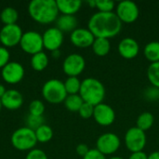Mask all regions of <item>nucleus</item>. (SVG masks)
Listing matches in <instances>:
<instances>
[{
	"instance_id": "f03ea898",
	"label": "nucleus",
	"mask_w": 159,
	"mask_h": 159,
	"mask_svg": "<svg viewBox=\"0 0 159 159\" xmlns=\"http://www.w3.org/2000/svg\"><path fill=\"white\" fill-rule=\"evenodd\" d=\"M31 18L40 24H50L59 17L56 0H32L28 5Z\"/></svg>"
},
{
	"instance_id": "f8f14e48",
	"label": "nucleus",
	"mask_w": 159,
	"mask_h": 159,
	"mask_svg": "<svg viewBox=\"0 0 159 159\" xmlns=\"http://www.w3.org/2000/svg\"><path fill=\"white\" fill-rule=\"evenodd\" d=\"M24 74L25 71L22 64L18 61H9L1 69V75L3 80L11 85L20 82L24 76Z\"/></svg>"
},
{
	"instance_id": "4468645a",
	"label": "nucleus",
	"mask_w": 159,
	"mask_h": 159,
	"mask_svg": "<svg viewBox=\"0 0 159 159\" xmlns=\"http://www.w3.org/2000/svg\"><path fill=\"white\" fill-rule=\"evenodd\" d=\"M44 48L49 51L59 50L63 43V33L57 27H51L42 34Z\"/></svg>"
},
{
	"instance_id": "7ed1b4c3",
	"label": "nucleus",
	"mask_w": 159,
	"mask_h": 159,
	"mask_svg": "<svg viewBox=\"0 0 159 159\" xmlns=\"http://www.w3.org/2000/svg\"><path fill=\"white\" fill-rule=\"evenodd\" d=\"M79 95L84 102L96 106L102 102L105 97L104 85L97 78L88 77L81 81Z\"/></svg>"
},
{
	"instance_id": "6ab92c4d",
	"label": "nucleus",
	"mask_w": 159,
	"mask_h": 159,
	"mask_svg": "<svg viewBox=\"0 0 159 159\" xmlns=\"http://www.w3.org/2000/svg\"><path fill=\"white\" fill-rule=\"evenodd\" d=\"M59 12L62 15H74L81 7L80 0H56Z\"/></svg>"
},
{
	"instance_id": "39448f33",
	"label": "nucleus",
	"mask_w": 159,
	"mask_h": 159,
	"mask_svg": "<svg viewBox=\"0 0 159 159\" xmlns=\"http://www.w3.org/2000/svg\"><path fill=\"white\" fill-rule=\"evenodd\" d=\"M67 95L64 83L59 79H49L43 85L42 96L47 102L52 104L63 102Z\"/></svg>"
},
{
	"instance_id": "37998d69",
	"label": "nucleus",
	"mask_w": 159,
	"mask_h": 159,
	"mask_svg": "<svg viewBox=\"0 0 159 159\" xmlns=\"http://www.w3.org/2000/svg\"><path fill=\"white\" fill-rule=\"evenodd\" d=\"M109 159H124V158L119 157H111V158H109Z\"/></svg>"
},
{
	"instance_id": "c9c22d12",
	"label": "nucleus",
	"mask_w": 159,
	"mask_h": 159,
	"mask_svg": "<svg viewBox=\"0 0 159 159\" xmlns=\"http://www.w3.org/2000/svg\"><path fill=\"white\" fill-rule=\"evenodd\" d=\"M83 159H106V157L97 149H90Z\"/></svg>"
},
{
	"instance_id": "b1692460",
	"label": "nucleus",
	"mask_w": 159,
	"mask_h": 159,
	"mask_svg": "<svg viewBox=\"0 0 159 159\" xmlns=\"http://www.w3.org/2000/svg\"><path fill=\"white\" fill-rule=\"evenodd\" d=\"M18 18H19L18 11L11 7H5L0 14V19L1 21L4 23V25L15 24L18 20Z\"/></svg>"
},
{
	"instance_id": "2f4dec72",
	"label": "nucleus",
	"mask_w": 159,
	"mask_h": 159,
	"mask_svg": "<svg viewBox=\"0 0 159 159\" xmlns=\"http://www.w3.org/2000/svg\"><path fill=\"white\" fill-rule=\"evenodd\" d=\"M93 113H94V106L89 103H87V102H84L78 111L79 116L84 119H89V118L92 117Z\"/></svg>"
},
{
	"instance_id": "bb28decb",
	"label": "nucleus",
	"mask_w": 159,
	"mask_h": 159,
	"mask_svg": "<svg viewBox=\"0 0 159 159\" xmlns=\"http://www.w3.org/2000/svg\"><path fill=\"white\" fill-rule=\"evenodd\" d=\"M64 87L68 95L79 94L81 88V81L76 76H69L64 82Z\"/></svg>"
},
{
	"instance_id": "58836bf2",
	"label": "nucleus",
	"mask_w": 159,
	"mask_h": 159,
	"mask_svg": "<svg viewBox=\"0 0 159 159\" xmlns=\"http://www.w3.org/2000/svg\"><path fill=\"white\" fill-rule=\"evenodd\" d=\"M148 159H159V151H156L151 153L148 156Z\"/></svg>"
},
{
	"instance_id": "1a4fd4ad",
	"label": "nucleus",
	"mask_w": 159,
	"mask_h": 159,
	"mask_svg": "<svg viewBox=\"0 0 159 159\" xmlns=\"http://www.w3.org/2000/svg\"><path fill=\"white\" fill-rule=\"evenodd\" d=\"M23 32L17 23L4 25L0 30V42L5 48H12L20 44Z\"/></svg>"
},
{
	"instance_id": "aec40b11",
	"label": "nucleus",
	"mask_w": 159,
	"mask_h": 159,
	"mask_svg": "<svg viewBox=\"0 0 159 159\" xmlns=\"http://www.w3.org/2000/svg\"><path fill=\"white\" fill-rule=\"evenodd\" d=\"M93 52L100 57L106 56L111 49V44L109 39L106 38H95L92 44Z\"/></svg>"
},
{
	"instance_id": "2eb2a0df",
	"label": "nucleus",
	"mask_w": 159,
	"mask_h": 159,
	"mask_svg": "<svg viewBox=\"0 0 159 159\" xmlns=\"http://www.w3.org/2000/svg\"><path fill=\"white\" fill-rule=\"evenodd\" d=\"M70 40L75 47L85 48L92 47V44L95 40V36L92 33L86 28H76L71 33Z\"/></svg>"
},
{
	"instance_id": "a19ab883",
	"label": "nucleus",
	"mask_w": 159,
	"mask_h": 159,
	"mask_svg": "<svg viewBox=\"0 0 159 159\" xmlns=\"http://www.w3.org/2000/svg\"><path fill=\"white\" fill-rule=\"evenodd\" d=\"M60 55H61V53H60V50H55V51H52V56H53L54 58H59V57H60Z\"/></svg>"
},
{
	"instance_id": "ea45409f",
	"label": "nucleus",
	"mask_w": 159,
	"mask_h": 159,
	"mask_svg": "<svg viewBox=\"0 0 159 159\" xmlns=\"http://www.w3.org/2000/svg\"><path fill=\"white\" fill-rule=\"evenodd\" d=\"M6 91H7V89H6V88L4 87V85L0 84V99L4 96V94L6 93Z\"/></svg>"
},
{
	"instance_id": "f704fd0d",
	"label": "nucleus",
	"mask_w": 159,
	"mask_h": 159,
	"mask_svg": "<svg viewBox=\"0 0 159 159\" xmlns=\"http://www.w3.org/2000/svg\"><path fill=\"white\" fill-rule=\"evenodd\" d=\"M9 59L10 54L7 48L5 47H0V69H2L9 62Z\"/></svg>"
},
{
	"instance_id": "4c0bfd02",
	"label": "nucleus",
	"mask_w": 159,
	"mask_h": 159,
	"mask_svg": "<svg viewBox=\"0 0 159 159\" xmlns=\"http://www.w3.org/2000/svg\"><path fill=\"white\" fill-rule=\"evenodd\" d=\"M129 159H148V156L143 152H136V153H131Z\"/></svg>"
},
{
	"instance_id": "473e14b6",
	"label": "nucleus",
	"mask_w": 159,
	"mask_h": 159,
	"mask_svg": "<svg viewBox=\"0 0 159 159\" xmlns=\"http://www.w3.org/2000/svg\"><path fill=\"white\" fill-rule=\"evenodd\" d=\"M144 98L148 101H157L159 99V89L156 87H148L144 91Z\"/></svg>"
},
{
	"instance_id": "79ce46f5",
	"label": "nucleus",
	"mask_w": 159,
	"mask_h": 159,
	"mask_svg": "<svg viewBox=\"0 0 159 159\" xmlns=\"http://www.w3.org/2000/svg\"><path fill=\"white\" fill-rule=\"evenodd\" d=\"M88 4L91 7H96V0H93V1H89Z\"/></svg>"
},
{
	"instance_id": "423d86ee",
	"label": "nucleus",
	"mask_w": 159,
	"mask_h": 159,
	"mask_svg": "<svg viewBox=\"0 0 159 159\" xmlns=\"http://www.w3.org/2000/svg\"><path fill=\"white\" fill-rule=\"evenodd\" d=\"M20 46L24 52L33 56L38 52L43 51V36L38 32L27 31L23 33L20 42Z\"/></svg>"
},
{
	"instance_id": "c03bdc74",
	"label": "nucleus",
	"mask_w": 159,
	"mask_h": 159,
	"mask_svg": "<svg viewBox=\"0 0 159 159\" xmlns=\"http://www.w3.org/2000/svg\"><path fill=\"white\" fill-rule=\"evenodd\" d=\"M2 107H3V106H2V103H1V101H0V111H1V109H2Z\"/></svg>"
},
{
	"instance_id": "dca6fc26",
	"label": "nucleus",
	"mask_w": 159,
	"mask_h": 159,
	"mask_svg": "<svg viewBox=\"0 0 159 159\" xmlns=\"http://www.w3.org/2000/svg\"><path fill=\"white\" fill-rule=\"evenodd\" d=\"M118 53L124 59L131 60L135 58L140 51V46L138 42L132 37H125L118 44Z\"/></svg>"
},
{
	"instance_id": "6e6552de",
	"label": "nucleus",
	"mask_w": 159,
	"mask_h": 159,
	"mask_svg": "<svg viewBox=\"0 0 159 159\" xmlns=\"http://www.w3.org/2000/svg\"><path fill=\"white\" fill-rule=\"evenodd\" d=\"M116 12L118 19L123 23H132L134 22L138 18L140 14L139 7L138 5L129 0H124L120 1L116 6Z\"/></svg>"
},
{
	"instance_id": "5701e85b",
	"label": "nucleus",
	"mask_w": 159,
	"mask_h": 159,
	"mask_svg": "<svg viewBox=\"0 0 159 159\" xmlns=\"http://www.w3.org/2000/svg\"><path fill=\"white\" fill-rule=\"evenodd\" d=\"M154 121H155L154 116L150 112H143L137 118L136 127L145 132L146 130L152 128Z\"/></svg>"
},
{
	"instance_id": "9d476101",
	"label": "nucleus",
	"mask_w": 159,
	"mask_h": 159,
	"mask_svg": "<svg viewBox=\"0 0 159 159\" xmlns=\"http://www.w3.org/2000/svg\"><path fill=\"white\" fill-rule=\"evenodd\" d=\"M120 147L119 137L112 132H106L102 134L96 142V149L102 155H113Z\"/></svg>"
},
{
	"instance_id": "393cba45",
	"label": "nucleus",
	"mask_w": 159,
	"mask_h": 159,
	"mask_svg": "<svg viewBox=\"0 0 159 159\" xmlns=\"http://www.w3.org/2000/svg\"><path fill=\"white\" fill-rule=\"evenodd\" d=\"M63 102L66 109L69 110L70 112H78L82 104L84 103V101L79 94H74V95H67Z\"/></svg>"
},
{
	"instance_id": "c85d7f7f",
	"label": "nucleus",
	"mask_w": 159,
	"mask_h": 159,
	"mask_svg": "<svg viewBox=\"0 0 159 159\" xmlns=\"http://www.w3.org/2000/svg\"><path fill=\"white\" fill-rule=\"evenodd\" d=\"M45 112V105L40 100H34L29 105V114L37 116H43Z\"/></svg>"
},
{
	"instance_id": "f3484780",
	"label": "nucleus",
	"mask_w": 159,
	"mask_h": 159,
	"mask_svg": "<svg viewBox=\"0 0 159 159\" xmlns=\"http://www.w3.org/2000/svg\"><path fill=\"white\" fill-rule=\"evenodd\" d=\"M0 101L3 107L8 110H17L23 103V97L21 93L16 89H7Z\"/></svg>"
},
{
	"instance_id": "e433bc0d",
	"label": "nucleus",
	"mask_w": 159,
	"mask_h": 159,
	"mask_svg": "<svg viewBox=\"0 0 159 159\" xmlns=\"http://www.w3.org/2000/svg\"><path fill=\"white\" fill-rule=\"evenodd\" d=\"M89 150H90V149H89V148L88 147V145L85 144V143H80V144H78V145L76 146V148H75V151H76L77 155L80 156V157H84L89 153Z\"/></svg>"
},
{
	"instance_id": "f257e3e1",
	"label": "nucleus",
	"mask_w": 159,
	"mask_h": 159,
	"mask_svg": "<svg viewBox=\"0 0 159 159\" xmlns=\"http://www.w3.org/2000/svg\"><path fill=\"white\" fill-rule=\"evenodd\" d=\"M88 29L95 38H112L122 29V22L115 12H96L88 23Z\"/></svg>"
},
{
	"instance_id": "7c9ffc66",
	"label": "nucleus",
	"mask_w": 159,
	"mask_h": 159,
	"mask_svg": "<svg viewBox=\"0 0 159 159\" xmlns=\"http://www.w3.org/2000/svg\"><path fill=\"white\" fill-rule=\"evenodd\" d=\"M116 4L111 0H96V8L100 12H113Z\"/></svg>"
},
{
	"instance_id": "9b49d317",
	"label": "nucleus",
	"mask_w": 159,
	"mask_h": 159,
	"mask_svg": "<svg viewBox=\"0 0 159 159\" xmlns=\"http://www.w3.org/2000/svg\"><path fill=\"white\" fill-rule=\"evenodd\" d=\"M86 67V61L84 57L77 53L68 55L62 62V70L65 75L69 76H78Z\"/></svg>"
},
{
	"instance_id": "a878e982",
	"label": "nucleus",
	"mask_w": 159,
	"mask_h": 159,
	"mask_svg": "<svg viewBox=\"0 0 159 159\" xmlns=\"http://www.w3.org/2000/svg\"><path fill=\"white\" fill-rule=\"evenodd\" d=\"M34 132H35L37 143H46L49 142L53 137L52 129L46 124H43L42 126H40L38 129L34 130Z\"/></svg>"
},
{
	"instance_id": "cd10ccee",
	"label": "nucleus",
	"mask_w": 159,
	"mask_h": 159,
	"mask_svg": "<svg viewBox=\"0 0 159 159\" xmlns=\"http://www.w3.org/2000/svg\"><path fill=\"white\" fill-rule=\"evenodd\" d=\"M147 77L153 87L159 89V61L149 65L147 69Z\"/></svg>"
},
{
	"instance_id": "0eeeda50",
	"label": "nucleus",
	"mask_w": 159,
	"mask_h": 159,
	"mask_svg": "<svg viewBox=\"0 0 159 159\" xmlns=\"http://www.w3.org/2000/svg\"><path fill=\"white\" fill-rule=\"evenodd\" d=\"M125 144L127 149L131 153L143 151L146 145L145 132L137 127L129 129L125 134Z\"/></svg>"
},
{
	"instance_id": "a211bd4d",
	"label": "nucleus",
	"mask_w": 159,
	"mask_h": 159,
	"mask_svg": "<svg viewBox=\"0 0 159 159\" xmlns=\"http://www.w3.org/2000/svg\"><path fill=\"white\" fill-rule=\"evenodd\" d=\"M78 20L74 15H61L56 20V27L62 33H72L77 28Z\"/></svg>"
},
{
	"instance_id": "4be33fe9",
	"label": "nucleus",
	"mask_w": 159,
	"mask_h": 159,
	"mask_svg": "<svg viewBox=\"0 0 159 159\" xmlns=\"http://www.w3.org/2000/svg\"><path fill=\"white\" fill-rule=\"evenodd\" d=\"M144 56L145 58L151 62H157L159 61V42L158 41H152L149 42L144 48Z\"/></svg>"
},
{
	"instance_id": "412c9836",
	"label": "nucleus",
	"mask_w": 159,
	"mask_h": 159,
	"mask_svg": "<svg viewBox=\"0 0 159 159\" xmlns=\"http://www.w3.org/2000/svg\"><path fill=\"white\" fill-rule=\"evenodd\" d=\"M48 65V57L44 52H38L32 56L31 58V66L34 71L41 72L45 70Z\"/></svg>"
},
{
	"instance_id": "20e7f679",
	"label": "nucleus",
	"mask_w": 159,
	"mask_h": 159,
	"mask_svg": "<svg viewBox=\"0 0 159 159\" xmlns=\"http://www.w3.org/2000/svg\"><path fill=\"white\" fill-rule=\"evenodd\" d=\"M11 144L19 151H31L37 143L34 130L25 127L16 129L10 138Z\"/></svg>"
},
{
	"instance_id": "72a5a7b5",
	"label": "nucleus",
	"mask_w": 159,
	"mask_h": 159,
	"mask_svg": "<svg viewBox=\"0 0 159 159\" xmlns=\"http://www.w3.org/2000/svg\"><path fill=\"white\" fill-rule=\"evenodd\" d=\"M25 159H48V156L43 150L34 148L28 152Z\"/></svg>"
},
{
	"instance_id": "ddd939ff",
	"label": "nucleus",
	"mask_w": 159,
	"mask_h": 159,
	"mask_svg": "<svg viewBox=\"0 0 159 159\" xmlns=\"http://www.w3.org/2000/svg\"><path fill=\"white\" fill-rule=\"evenodd\" d=\"M93 118L101 126H110L116 120V112L115 110L106 103H100L94 106Z\"/></svg>"
},
{
	"instance_id": "c756f323",
	"label": "nucleus",
	"mask_w": 159,
	"mask_h": 159,
	"mask_svg": "<svg viewBox=\"0 0 159 159\" xmlns=\"http://www.w3.org/2000/svg\"><path fill=\"white\" fill-rule=\"evenodd\" d=\"M26 123V127L35 130L36 129H38L40 126H42L44 124V117L43 116H33V115H28L25 120Z\"/></svg>"
}]
</instances>
